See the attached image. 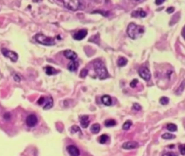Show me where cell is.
I'll return each instance as SVG.
<instances>
[{
	"mask_svg": "<svg viewBox=\"0 0 185 156\" xmlns=\"http://www.w3.org/2000/svg\"><path fill=\"white\" fill-rule=\"evenodd\" d=\"M108 139H109V137L107 135L104 134V135H100V137L99 138V141L100 144H105Z\"/></svg>",
	"mask_w": 185,
	"mask_h": 156,
	"instance_id": "603a6c76",
	"label": "cell"
},
{
	"mask_svg": "<svg viewBox=\"0 0 185 156\" xmlns=\"http://www.w3.org/2000/svg\"><path fill=\"white\" fill-rule=\"evenodd\" d=\"M144 32L143 26L137 25L135 23H130L128 26L127 29L128 36L133 39H136L142 35Z\"/></svg>",
	"mask_w": 185,
	"mask_h": 156,
	"instance_id": "6da1fadb",
	"label": "cell"
},
{
	"mask_svg": "<svg viewBox=\"0 0 185 156\" xmlns=\"http://www.w3.org/2000/svg\"><path fill=\"white\" fill-rule=\"evenodd\" d=\"M140 77L144 80L149 81L151 78L150 72L147 67H141L138 70Z\"/></svg>",
	"mask_w": 185,
	"mask_h": 156,
	"instance_id": "52a82bcc",
	"label": "cell"
},
{
	"mask_svg": "<svg viewBox=\"0 0 185 156\" xmlns=\"http://www.w3.org/2000/svg\"><path fill=\"white\" fill-rule=\"evenodd\" d=\"M44 70L45 72L47 74L49 75H55L56 74L58 73V70L56 69H55V68L53 67L52 66H47L45 67L44 68Z\"/></svg>",
	"mask_w": 185,
	"mask_h": 156,
	"instance_id": "2e32d148",
	"label": "cell"
},
{
	"mask_svg": "<svg viewBox=\"0 0 185 156\" xmlns=\"http://www.w3.org/2000/svg\"><path fill=\"white\" fill-rule=\"evenodd\" d=\"M3 55L7 58L10 59L13 62H16L18 59V55L16 52L9 51L6 48L1 49Z\"/></svg>",
	"mask_w": 185,
	"mask_h": 156,
	"instance_id": "8992f818",
	"label": "cell"
},
{
	"mask_svg": "<svg viewBox=\"0 0 185 156\" xmlns=\"http://www.w3.org/2000/svg\"><path fill=\"white\" fill-rule=\"evenodd\" d=\"M35 39L38 43L45 46H53L55 44V38L47 37L43 34H37L35 35Z\"/></svg>",
	"mask_w": 185,
	"mask_h": 156,
	"instance_id": "3957f363",
	"label": "cell"
},
{
	"mask_svg": "<svg viewBox=\"0 0 185 156\" xmlns=\"http://www.w3.org/2000/svg\"><path fill=\"white\" fill-rule=\"evenodd\" d=\"M128 62V60L125 57H119L117 60V64L119 67H123Z\"/></svg>",
	"mask_w": 185,
	"mask_h": 156,
	"instance_id": "ac0fdd59",
	"label": "cell"
},
{
	"mask_svg": "<svg viewBox=\"0 0 185 156\" xmlns=\"http://www.w3.org/2000/svg\"><path fill=\"white\" fill-rule=\"evenodd\" d=\"M138 80L137 79H133L131 82L130 83V86L131 87H132V88H135L137 84V83H138Z\"/></svg>",
	"mask_w": 185,
	"mask_h": 156,
	"instance_id": "83f0119b",
	"label": "cell"
},
{
	"mask_svg": "<svg viewBox=\"0 0 185 156\" xmlns=\"http://www.w3.org/2000/svg\"><path fill=\"white\" fill-rule=\"evenodd\" d=\"M185 146L184 144H182V145H179V150H180V153L182 155V156H184V155H185Z\"/></svg>",
	"mask_w": 185,
	"mask_h": 156,
	"instance_id": "4316f807",
	"label": "cell"
},
{
	"mask_svg": "<svg viewBox=\"0 0 185 156\" xmlns=\"http://www.w3.org/2000/svg\"><path fill=\"white\" fill-rule=\"evenodd\" d=\"M164 2V1H155V3H156L157 5H160Z\"/></svg>",
	"mask_w": 185,
	"mask_h": 156,
	"instance_id": "836d02e7",
	"label": "cell"
},
{
	"mask_svg": "<svg viewBox=\"0 0 185 156\" xmlns=\"http://www.w3.org/2000/svg\"><path fill=\"white\" fill-rule=\"evenodd\" d=\"M104 125L106 127H112V126H114L116 125V122L115 120L114 119H110L106 120L104 122Z\"/></svg>",
	"mask_w": 185,
	"mask_h": 156,
	"instance_id": "d6986e66",
	"label": "cell"
},
{
	"mask_svg": "<svg viewBox=\"0 0 185 156\" xmlns=\"http://www.w3.org/2000/svg\"><path fill=\"white\" fill-rule=\"evenodd\" d=\"M167 129H168V131L172 132H174L177 131L178 127L175 124H173V123H170L167 125Z\"/></svg>",
	"mask_w": 185,
	"mask_h": 156,
	"instance_id": "ffe728a7",
	"label": "cell"
},
{
	"mask_svg": "<svg viewBox=\"0 0 185 156\" xmlns=\"http://www.w3.org/2000/svg\"><path fill=\"white\" fill-rule=\"evenodd\" d=\"M100 130V124L96 123L91 126L90 128V131L94 134L98 133Z\"/></svg>",
	"mask_w": 185,
	"mask_h": 156,
	"instance_id": "e0dca14e",
	"label": "cell"
},
{
	"mask_svg": "<svg viewBox=\"0 0 185 156\" xmlns=\"http://www.w3.org/2000/svg\"><path fill=\"white\" fill-rule=\"evenodd\" d=\"M133 108L134 110L136 111L141 110V108H142V107L141 106L140 104H137V103H135V104H133Z\"/></svg>",
	"mask_w": 185,
	"mask_h": 156,
	"instance_id": "f1b7e54d",
	"label": "cell"
},
{
	"mask_svg": "<svg viewBox=\"0 0 185 156\" xmlns=\"http://www.w3.org/2000/svg\"><path fill=\"white\" fill-rule=\"evenodd\" d=\"M64 6L72 11H76L79 9L81 6V2L79 1H64Z\"/></svg>",
	"mask_w": 185,
	"mask_h": 156,
	"instance_id": "5b68a950",
	"label": "cell"
},
{
	"mask_svg": "<svg viewBox=\"0 0 185 156\" xmlns=\"http://www.w3.org/2000/svg\"><path fill=\"white\" fill-rule=\"evenodd\" d=\"M64 55L67 59L71 60V61L75 60L77 58V54L74 51L70 49L65 51L64 52Z\"/></svg>",
	"mask_w": 185,
	"mask_h": 156,
	"instance_id": "4fadbf2b",
	"label": "cell"
},
{
	"mask_svg": "<svg viewBox=\"0 0 185 156\" xmlns=\"http://www.w3.org/2000/svg\"><path fill=\"white\" fill-rule=\"evenodd\" d=\"M71 132L72 133H75L78 132H80V133H82L81 130L79 128V126L77 125H73L72 127H71Z\"/></svg>",
	"mask_w": 185,
	"mask_h": 156,
	"instance_id": "d4e9b609",
	"label": "cell"
},
{
	"mask_svg": "<svg viewBox=\"0 0 185 156\" xmlns=\"http://www.w3.org/2000/svg\"><path fill=\"white\" fill-rule=\"evenodd\" d=\"M26 124L28 127H33L36 125L38 122L37 116L34 114H30L27 117L26 120Z\"/></svg>",
	"mask_w": 185,
	"mask_h": 156,
	"instance_id": "ba28073f",
	"label": "cell"
},
{
	"mask_svg": "<svg viewBox=\"0 0 185 156\" xmlns=\"http://www.w3.org/2000/svg\"><path fill=\"white\" fill-rule=\"evenodd\" d=\"M101 100L102 103L107 106H109L112 104V99L109 95H103L101 98Z\"/></svg>",
	"mask_w": 185,
	"mask_h": 156,
	"instance_id": "9a60e30c",
	"label": "cell"
},
{
	"mask_svg": "<svg viewBox=\"0 0 185 156\" xmlns=\"http://www.w3.org/2000/svg\"><path fill=\"white\" fill-rule=\"evenodd\" d=\"M88 71L87 69H85V68H83L81 71H80V77H81L82 78H84L85 77H86L88 75Z\"/></svg>",
	"mask_w": 185,
	"mask_h": 156,
	"instance_id": "484cf974",
	"label": "cell"
},
{
	"mask_svg": "<svg viewBox=\"0 0 185 156\" xmlns=\"http://www.w3.org/2000/svg\"><path fill=\"white\" fill-rule=\"evenodd\" d=\"M162 156H176V155L172 152H169L164 153Z\"/></svg>",
	"mask_w": 185,
	"mask_h": 156,
	"instance_id": "1f68e13d",
	"label": "cell"
},
{
	"mask_svg": "<svg viewBox=\"0 0 185 156\" xmlns=\"http://www.w3.org/2000/svg\"><path fill=\"white\" fill-rule=\"evenodd\" d=\"M161 137L164 139H173L176 137V136L174 135L171 134L170 133H166L164 135H162Z\"/></svg>",
	"mask_w": 185,
	"mask_h": 156,
	"instance_id": "7402d4cb",
	"label": "cell"
},
{
	"mask_svg": "<svg viewBox=\"0 0 185 156\" xmlns=\"http://www.w3.org/2000/svg\"><path fill=\"white\" fill-rule=\"evenodd\" d=\"M174 10H175V9H174V8L173 7H170L166 9V12H167L168 13H169V14H171V13L174 12Z\"/></svg>",
	"mask_w": 185,
	"mask_h": 156,
	"instance_id": "4dcf8cb0",
	"label": "cell"
},
{
	"mask_svg": "<svg viewBox=\"0 0 185 156\" xmlns=\"http://www.w3.org/2000/svg\"><path fill=\"white\" fill-rule=\"evenodd\" d=\"M67 151L69 153L71 156H79L80 155V151L79 149L77 147L72 145H70L67 146L66 147Z\"/></svg>",
	"mask_w": 185,
	"mask_h": 156,
	"instance_id": "30bf717a",
	"label": "cell"
},
{
	"mask_svg": "<svg viewBox=\"0 0 185 156\" xmlns=\"http://www.w3.org/2000/svg\"><path fill=\"white\" fill-rule=\"evenodd\" d=\"M88 34V31L85 29H80L73 35V38L77 40H81L85 38Z\"/></svg>",
	"mask_w": 185,
	"mask_h": 156,
	"instance_id": "8fae6325",
	"label": "cell"
},
{
	"mask_svg": "<svg viewBox=\"0 0 185 156\" xmlns=\"http://www.w3.org/2000/svg\"><path fill=\"white\" fill-rule=\"evenodd\" d=\"M39 105H43V109L49 110L53 105V100L51 97H41L38 101Z\"/></svg>",
	"mask_w": 185,
	"mask_h": 156,
	"instance_id": "277c9868",
	"label": "cell"
},
{
	"mask_svg": "<svg viewBox=\"0 0 185 156\" xmlns=\"http://www.w3.org/2000/svg\"><path fill=\"white\" fill-rule=\"evenodd\" d=\"M133 125V122H132L129 120H127L124 123V124L123 125V127L122 128L124 130H128L130 128L131 126Z\"/></svg>",
	"mask_w": 185,
	"mask_h": 156,
	"instance_id": "44dd1931",
	"label": "cell"
},
{
	"mask_svg": "<svg viewBox=\"0 0 185 156\" xmlns=\"http://www.w3.org/2000/svg\"><path fill=\"white\" fill-rule=\"evenodd\" d=\"M136 12H138L140 14V16L141 17L144 18V17H145L147 15L146 12L144 10H140L139 11H136Z\"/></svg>",
	"mask_w": 185,
	"mask_h": 156,
	"instance_id": "f546056e",
	"label": "cell"
},
{
	"mask_svg": "<svg viewBox=\"0 0 185 156\" xmlns=\"http://www.w3.org/2000/svg\"><path fill=\"white\" fill-rule=\"evenodd\" d=\"M169 101H170L169 98L166 97H162L160 99V103L162 105H167L169 103Z\"/></svg>",
	"mask_w": 185,
	"mask_h": 156,
	"instance_id": "cb8c5ba5",
	"label": "cell"
},
{
	"mask_svg": "<svg viewBox=\"0 0 185 156\" xmlns=\"http://www.w3.org/2000/svg\"><path fill=\"white\" fill-rule=\"evenodd\" d=\"M14 79L15 80V81L17 82H20V78L18 77V75H15V77H14Z\"/></svg>",
	"mask_w": 185,
	"mask_h": 156,
	"instance_id": "d6a6232c",
	"label": "cell"
},
{
	"mask_svg": "<svg viewBox=\"0 0 185 156\" xmlns=\"http://www.w3.org/2000/svg\"><path fill=\"white\" fill-rule=\"evenodd\" d=\"M94 72L100 79H105L109 77V73L106 67L101 60H96L94 64Z\"/></svg>",
	"mask_w": 185,
	"mask_h": 156,
	"instance_id": "7a4b0ae2",
	"label": "cell"
},
{
	"mask_svg": "<svg viewBox=\"0 0 185 156\" xmlns=\"http://www.w3.org/2000/svg\"><path fill=\"white\" fill-rule=\"evenodd\" d=\"M79 121L82 127L85 129L88 127L90 122L89 120V116L87 115H83L79 117Z\"/></svg>",
	"mask_w": 185,
	"mask_h": 156,
	"instance_id": "7c38bea8",
	"label": "cell"
},
{
	"mask_svg": "<svg viewBox=\"0 0 185 156\" xmlns=\"http://www.w3.org/2000/svg\"><path fill=\"white\" fill-rule=\"evenodd\" d=\"M79 67V62L76 60L70 61L67 65V68L71 72L76 71Z\"/></svg>",
	"mask_w": 185,
	"mask_h": 156,
	"instance_id": "5bb4252c",
	"label": "cell"
},
{
	"mask_svg": "<svg viewBox=\"0 0 185 156\" xmlns=\"http://www.w3.org/2000/svg\"><path fill=\"white\" fill-rule=\"evenodd\" d=\"M122 147L125 150H133L139 147V143L135 141H129L123 143Z\"/></svg>",
	"mask_w": 185,
	"mask_h": 156,
	"instance_id": "9c48e42d",
	"label": "cell"
}]
</instances>
